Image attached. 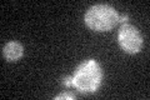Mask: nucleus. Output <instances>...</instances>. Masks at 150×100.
Masks as SVG:
<instances>
[{
  "instance_id": "1",
  "label": "nucleus",
  "mask_w": 150,
  "mask_h": 100,
  "mask_svg": "<svg viewBox=\"0 0 150 100\" xmlns=\"http://www.w3.org/2000/svg\"><path fill=\"white\" fill-rule=\"evenodd\" d=\"M101 68L95 60H85L78 66L73 77V85L81 93H93L101 83Z\"/></svg>"
},
{
  "instance_id": "2",
  "label": "nucleus",
  "mask_w": 150,
  "mask_h": 100,
  "mask_svg": "<svg viewBox=\"0 0 150 100\" xmlns=\"http://www.w3.org/2000/svg\"><path fill=\"white\" fill-rule=\"evenodd\" d=\"M84 19L90 29L95 31H109L119 21V14L110 5L98 4L89 9Z\"/></svg>"
},
{
  "instance_id": "3",
  "label": "nucleus",
  "mask_w": 150,
  "mask_h": 100,
  "mask_svg": "<svg viewBox=\"0 0 150 100\" xmlns=\"http://www.w3.org/2000/svg\"><path fill=\"white\" fill-rule=\"evenodd\" d=\"M119 44L129 54H135L140 51L143 46V36L139 30L133 25L123 24V26L119 30Z\"/></svg>"
},
{
  "instance_id": "4",
  "label": "nucleus",
  "mask_w": 150,
  "mask_h": 100,
  "mask_svg": "<svg viewBox=\"0 0 150 100\" xmlns=\"http://www.w3.org/2000/svg\"><path fill=\"white\" fill-rule=\"evenodd\" d=\"M3 54H4V58L8 61H16L24 54V49H23V45L20 43L9 41L3 48Z\"/></svg>"
},
{
  "instance_id": "5",
  "label": "nucleus",
  "mask_w": 150,
  "mask_h": 100,
  "mask_svg": "<svg viewBox=\"0 0 150 100\" xmlns=\"http://www.w3.org/2000/svg\"><path fill=\"white\" fill-rule=\"evenodd\" d=\"M55 99H75V95L68 94V93H63V94L58 95V96H56Z\"/></svg>"
},
{
  "instance_id": "6",
  "label": "nucleus",
  "mask_w": 150,
  "mask_h": 100,
  "mask_svg": "<svg viewBox=\"0 0 150 100\" xmlns=\"http://www.w3.org/2000/svg\"><path fill=\"white\" fill-rule=\"evenodd\" d=\"M126 20H128V15H123V16H119V21H121V23H125Z\"/></svg>"
}]
</instances>
